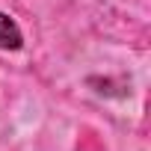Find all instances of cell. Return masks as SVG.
<instances>
[{
    "label": "cell",
    "mask_w": 151,
    "mask_h": 151,
    "mask_svg": "<svg viewBox=\"0 0 151 151\" xmlns=\"http://www.w3.org/2000/svg\"><path fill=\"white\" fill-rule=\"evenodd\" d=\"M21 45H24L21 27H18L6 12H0V50H18Z\"/></svg>",
    "instance_id": "obj_1"
}]
</instances>
